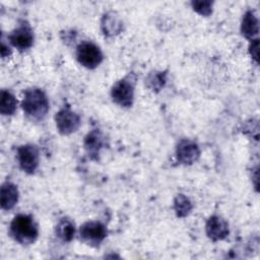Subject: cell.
<instances>
[{
  "label": "cell",
  "instance_id": "6da1fadb",
  "mask_svg": "<svg viewBox=\"0 0 260 260\" xmlns=\"http://www.w3.org/2000/svg\"><path fill=\"white\" fill-rule=\"evenodd\" d=\"M10 233L15 241L22 245L32 244L38 238V226L32 217L26 214L16 215L11 224Z\"/></svg>",
  "mask_w": 260,
  "mask_h": 260
},
{
  "label": "cell",
  "instance_id": "7a4b0ae2",
  "mask_svg": "<svg viewBox=\"0 0 260 260\" xmlns=\"http://www.w3.org/2000/svg\"><path fill=\"white\" fill-rule=\"evenodd\" d=\"M22 109L29 118L42 120L49 111V101L43 90L29 88L24 93Z\"/></svg>",
  "mask_w": 260,
  "mask_h": 260
},
{
  "label": "cell",
  "instance_id": "3957f363",
  "mask_svg": "<svg viewBox=\"0 0 260 260\" xmlns=\"http://www.w3.org/2000/svg\"><path fill=\"white\" fill-rule=\"evenodd\" d=\"M76 58L78 62L86 68H95L103 61L102 51L92 43H81L76 50Z\"/></svg>",
  "mask_w": 260,
  "mask_h": 260
},
{
  "label": "cell",
  "instance_id": "277c9868",
  "mask_svg": "<svg viewBox=\"0 0 260 260\" xmlns=\"http://www.w3.org/2000/svg\"><path fill=\"white\" fill-rule=\"evenodd\" d=\"M80 239L88 245H100L107 236V230L99 221H87L80 228Z\"/></svg>",
  "mask_w": 260,
  "mask_h": 260
},
{
  "label": "cell",
  "instance_id": "5b68a950",
  "mask_svg": "<svg viewBox=\"0 0 260 260\" xmlns=\"http://www.w3.org/2000/svg\"><path fill=\"white\" fill-rule=\"evenodd\" d=\"M17 158L20 168L28 173L32 174L39 165V152L35 145L26 144L18 148Z\"/></svg>",
  "mask_w": 260,
  "mask_h": 260
},
{
  "label": "cell",
  "instance_id": "8992f818",
  "mask_svg": "<svg viewBox=\"0 0 260 260\" xmlns=\"http://www.w3.org/2000/svg\"><path fill=\"white\" fill-rule=\"evenodd\" d=\"M112 98L115 103L123 107H130L133 102L134 87L127 79L119 80L112 88Z\"/></svg>",
  "mask_w": 260,
  "mask_h": 260
},
{
  "label": "cell",
  "instance_id": "52a82bcc",
  "mask_svg": "<svg viewBox=\"0 0 260 260\" xmlns=\"http://www.w3.org/2000/svg\"><path fill=\"white\" fill-rule=\"evenodd\" d=\"M55 120L59 132L62 134H70L75 132L80 125L79 116L68 109L59 111L55 117Z\"/></svg>",
  "mask_w": 260,
  "mask_h": 260
},
{
  "label": "cell",
  "instance_id": "ba28073f",
  "mask_svg": "<svg viewBox=\"0 0 260 260\" xmlns=\"http://www.w3.org/2000/svg\"><path fill=\"white\" fill-rule=\"evenodd\" d=\"M8 38L10 43L20 51L30 48L34 43V34L27 24H21L15 28Z\"/></svg>",
  "mask_w": 260,
  "mask_h": 260
},
{
  "label": "cell",
  "instance_id": "9c48e42d",
  "mask_svg": "<svg viewBox=\"0 0 260 260\" xmlns=\"http://www.w3.org/2000/svg\"><path fill=\"white\" fill-rule=\"evenodd\" d=\"M206 234L213 241L222 240L229 235V225L221 217L211 216L206 223Z\"/></svg>",
  "mask_w": 260,
  "mask_h": 260
},
{
  "label": "cell",
  "instance_id": "30bf717a",
  "mask_svg": "<svg viewBox=\"0 0 260 260\" xmlns=\"http://www.w3.org/2000/svg\"><path fill=\"white\" fill-rule=\"evenodd\" d=\"M177 156L182 164H192L199 156L198 146L189 140H182L177 147Z\"/></svg>",
  "mask_w": 260,
  "mask_h": 260
},
{
  "label": "cell",
  "instance_id": "8fae6325",
  "mask_svg": "<svg viewBox=\"0 0 260 260\" xmlns=\"http://www.w3.org/2000/svg\"><path fill=\"white\" fill-rule=\"evenodd\" d=\"M18 200V190L12 183H4L1 187V207L11 209Z\"/></svg>",
  "mask_w": 260,
  "mask_h": 260
},
{
  "label": "cell",
  "instance_id": "7c38bea8",
  "mask_svg": "<svg viewBox=\"0 0 260 260\" xmlns=\"http://www.w3.org/2000/svg\"><path fill=\"white\" fill-rule=\"evenodd\" d=\"M242 34L247 38L253 40L258 35L259 26L258 19L252 11L246 12L242 21Z\"/></svg>",
  "mask_w": 260,
  "mask_h": 260
},
{
  "label": "cell",
  "instance_id": "4fadbf2b",
  "mask_svg": "<svg viewBox=\"0 0 260 260\" xmlns=\"http://www.w3.org/2000/svg\"><path fill=\"white\" fill-rule=\"evenodd\" d=\"M56 234L64 242H70L75 234L74 223L67 218L61 219L56 226Z\"/></svg>",
  "mask_w": 260,
  "mask_h": 260
},
{
  "label": "cell",
  "instance_id": "5bb4252c",
  "mask_svg": "<svg viewBox=\"0 0 260 260\" xmlns=\"http://www.w3.org/2000/svg\"><path fill=\"white\" fill-rule=\"evenodd\" d=\"M16 105L17 101L12 93L6 90L1 91L0 112L2 115H12L16 110Z\"/></svg>",
  "mask_w": 260,
  "mask_h": 260
},
{
  "label": "cell",
  "instance_id": "9a60e30c",
  "mask_svg": "<svg viewBox=\"0 0 260 260\" xmlns=\"http://www.w3.org/2000/svg\"><path fill=\"white\" fill-rule=\"evenodd\" d=\"M192 208L191 202L187 197L180 194L175 199V210L178 216H185L187 215Z\"/></svg>",
  "mask_w": 260,
  "mask_h": 260
},
{
  "label": "cell",
  "instance_id": "2e32d148",
  "mask_svg": "<svg viewBox=\"0 0 260 260\" xmlns=\"http://www.w3.org/2000/svg\"><path fill=\"white\" fill-rule=\"evenodd\" d=\"M102 145V141H101V137L99 136V134L96 132H91L90 134L87 135L86 139H85V147L89 150V151H98L99 148Z\"/></svg>",
  "mask_w": 260,
  "mask_h": 260
},
{
  "label": "cell",
  "instance_id": "e0dca14e",
  "mask_svg": "<svg viewBox=\"0 0 260 260\" xmlns=\"http://www.w3.org/2000/svg\"><path fill=\"white\" fill-rule=\"evenodd\" d=\"M192 5L194 7V10H196L198 13L202 15H209L211 13V2H193Z\"/></svg>",
  "mask_w": 260,
  "mask_h": 260
},
{
  "label": "cell",
  "instance_id": "ac0fdd59",
  "mask_svg": "<svg viewBox=\"0 0 260 260\" xmlns=\"http://www.w3.org/2000/svg\"><path fill=\"white\" fill-rule=\"evenodd\" d=\"M258 48H259L258 40H252V44L250 46V53L256 62H258V52H259Z\"/></svg>",
  "mask_w": 260,
  "mask_h": 260
}]
</instances>
